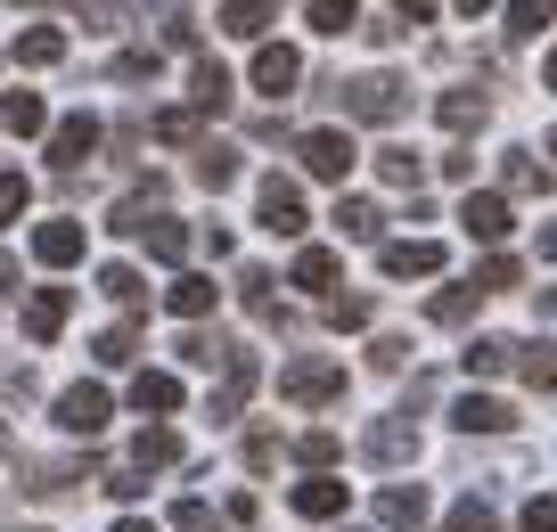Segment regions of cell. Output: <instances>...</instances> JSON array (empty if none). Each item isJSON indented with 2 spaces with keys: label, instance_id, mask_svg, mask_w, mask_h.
Instances as JSON below:
<instances>
[{
  "label": "cell",
  "instance_id": "obj_31",
  "mask_svg": "<svg viewBox=\"0 0 557 532\" xmlns=\"http://www.w3.org/2000/svg\"><path fill=\"white\" fill-rule=\"evenodd\" d=\"M99 295H107V304H123V311H139V304H148V287H139V271H132V262H107V271H99Z\"/></svg>",
  "mask_w": 557,
  "mask_h": 532
},
{
  "label": "cell",
  "instance_id": "obj_49",
  "mask_svg": "<svg viewBox=\"0 0 557 532\" xmlns=\"http://www.w3.org/2000/svg\"><path fill=\"white\" fill-rule=\"evenodd\" d=\"M173 532H213V508H206V499H181V508H173Z\"/></svg>",
  "mask_w": 557,
  "mask_h": 532
},
{
  "label": "cell",
  "instance_id": "obj_26",
  "mask_svg": "<svg viewBox=\"0 0 557 532\" xmlns=\"http://www.w3.org/2000/svg\"><path fill=\"white\" fill-rule=\"evenodd\" d=\"M238 148H222V139H197V181H206V189H230V181H238Z\"/></svg>",
  "mask_w": 557,
  "mask_h": 532
},
{
  "label": "cell",
  "instance_id": "obj_6",
  "mask_svg": "<svg viewBox=\"0 0 557 532\" xmlns=\"http://www.w3.org/2000/svg\"><path fill=\"white\" fill-rule=\"evenodd\" d=\"M107 410H115V401H107V385H66V394H58V426H66L74 443H90V434L107 426Z\"/></svg>",
  "mask_w": 557,
  "mask_h": 532
},
{
  "label": "cell",
  "instance_id": "obj_56",
  "mask_svg": "<svg viewBox=\"0 0 557 532\" xmlns=\"http://www.w3.org/2000/svg\"><path fill=\"white\" fill-rule=\"evenodd\" d=\"M451 9H459V17H484V9H492V0H451Z\"/></svg>",
  "mask_w": 557,
  "mask_h": 532
},
{
  "label": "cell",
  "instance_id": "obj_19",
  "mask_svg": "<svg viewBox=\"0 0 557 532\" xmlns=\"http://www.w3.org/2000/svg\"><path fill=\"white\" fill-rule=\"evenodd\" d=\"M336 238H352V246H377V230H385V213L369 206V197H336Z\"/></svg>",
  "mask_w": 557,
  "mask_h": 532
},
{
  "label": "cell",
  "instance_id": "obj_7",
  "mask_svg": "<svg viewBox=\"0 0 557 532\" xmlns=\"http://www.w3.org/2000/svg\"><path fill=\"white\" fill-rule=\"evenodd\" d=\"M377 271L385 279H435L443 271V246L435 238H385L377 246Z\"/></svg>",
  "mask_w": 557,
  "mask_h": 532
},
{
  "label": "cell",
  "instance_id": "obj_22",
  "mask_svg": "<svg viewBox=\"0 0 557 532\" xmlns=\"http://www.w3.org/2000/svg\"><path fill=\"white\" fill-rule=\"evenodd\" d=\"M0 132H17V139L50 132V107H41L34 90H9V99H0Z\"/></svg>",
  "mask_w": 557,
  "mask_h": 532
},
{
  "label": "cell",
  "instance_id": "obj_54",
  "mask_svg": "<svg viewBox=\"0 0 557 532\" xmlns=\"http://www.w3.org/2000/svg\"><path fill=\"white\" fill-rule=\"evenodd\" d=\"M0 295H17V262L9 255H0Z\"/></svg>",
  "mask_w": 557,
  "mask_h": 532
},
{
  "label": "cell",
  "instance_id": "obj_5",
  "mask_svg": "<svg viewBox=\"0 0 557 532\" xmlns=\"http://www.w3.org/2000/svg\"><path fill=\"white\" fill-rule=\"evenodd\" d=\"M255 378H262V361H255V352H230V361H222V385H213V401H206V418H213V426H230V418L246 410Z\"/></svg>",
  "mask_w": 557,
  "mask_h": 532
},
{
  "label": "cell",
  "instance_id": "obj_8",
  "mask_svg": "<svg viewBox=\"0 0 557 532\" xmlns=\"http://www.w3.org/2000/svg\"><path fill=\"white\" fill-rule=\"evenodd\" d=\"M459 230H468L475 246H500L508 230H517V222H508V197H492V189H468V206H459Z\"/></svg>",
  "mask_w": 557,
  "mask_h": 532
},
{
  "label": "cell",
  "instance_id": "obj_38",
  "mask_svg": "<svg viewBox=\"0 0 557 532\" xmlns=\"http://www.w3.org/2000/svg\"><path fill=\"white\" fill-rule=\"evenodd\" d=\"M336 450H345V443H336V426H312V434L296 443V459L312 467V475H329V459H336Z\"/></svg>",
  "mask_w": 557,
  "mask_h": 532
},
{
  "label": "cell",
  "instance_id": "obj_28",
  "mask_svg": "<svg viewBox=\"0 0 557 532\" xmlns=\"http://www.w3.org/2000/svg\"><path fill=\"white\" fill-rule=\"evenodd\" d=\"M377 181L385 189H418V181H426V156L418 148H377Z\"/></svg>",
  "mask_w": 557,
  "mask_h": 532
},
{
  "label": "cell",
  "instance_id": "obj_10",
  "mask_svg": "<svg viewBox=\"0 0 557 532\" xmlns=\"http://www.w3.org/2000/svg\"><path fill=\"white\" fill-rule=\"evenodd\" d=\"M83 246H90V230H83V222H66V213L34 230V255L50 262V271H74V262H83Z\"/></svg>",
  "mask_w": 557,
  "mask_h": 532
},
{
  "label": "cell",
  "instance_id": "obj_48",
  "mask_svg": "<svg viewBox=\"0 0 557 532\" xmlns=\"http://www.w3.org/2000/svg\"><path fill=\"white\" fill-rule=\"evenodd\" d=\"M524 532H557V492H541V499H524Z\"/></svg>",
  "mask_w": 557,
  "mask_h": 532
},
{
  "label": "cell",
  "instance_id": "obj_39",
  "mask_svg": "<svg viewBox=\"0 0 557 532\" xmlns=\"http://www.w3.org/2000/svg\"><path fill=\"white\" fill-rule=\"evenodd\" d=\"M99 361H107V369L139 361V327H132V320H123V327H107V336H99Z\"/></svg>",
  "mask_w": 557,
  "mask_h": 532
},
{
  "label": "cell",
  "instance_id": "obj_18",
  "mask_svg": "<svg viewBox=\"0 0 557 532\" xmlns=\"http://www.w3.org/2000/svg\"><path fill=\"white\" fill-rule=\"evenodd\" d=\"M278 17V0H222V34L230 41H262Z\"/></svg>",
  "mask_w": 557,
  "mask_h": 532
},
{
  "label": "cell",
  "instance_id": "obj_15",
  "mask_svg": "<svg viewBox=\"0 0 557 532\" xmlns=\"http://www.w3.org/2000/svg\"><path fill=\"white\" fill-rule=\"evenodd\" d=\"M66 311H74V287H34V295H25V336L50 344L58 327H66Z\"/></svg>",
  "mask_w": 557,
  "mask_h": 532
},
{
  "label": "cell",
  "instance_id": "obj_51",
  "mask_svg": "<svg viewBox=\"0 0 557 532\" xmlns=\"http://www.w3.org/2000/svg\"><path fill=\"white\" fill-rule=\"evenodd\" d=\"M278 459V434H246V467H255V475H262V467H271Z\"/></svg>",
  "mask_w": 557,
  "mask_h": 532
},
{
  "label": "cell",
  "instance_id": "obj_50",
  "mask_svg": "<svg viewBox=\"0 0 557 532\" xmlns=\"http://www.w3.org/2000/svg\"><path fill=\"white\" fill-rule=\"evenodd\" d=\"M394 9V25H435V0H385Z\"/></svg>",
  "mask_w": 557,
  "mask_h": 532
},
{
  "label": "cell",
  "instance_id": "obj_27",
  "mask_svg": "<svg viewBox=\"0 0 557 532\" xmlns=\"http://www.w3.org/2000/svg\"><path fill=\"white\" fill-rule=\"evenodd\" d=\"M435 115H443V132H475V123L492 115V99H484V90H443Z\"/></svg>",
  "mask_w": 557,
  "mask_h": 532
},
{
  "label": "cell",
  "instance_id": "obj_42",
  "mask_svg": "<svg viewBox=\"0 0 557 532\" xmlns=\"http://www.w3.org/2000/svg\"><path fill=\"white\" fill-rule=\"evenodd\" d=\"M238 344H222V336H181V361L189 369H213V361H230Z\"/></svg>",
  "mask_w": 557,
  "mask_h": 532
},
{
  "label": "cell",
  "instance_id": "obj_30",
  "mask_svg": "<svg viewBox=\"0 0 557 532\" xmlns=\"http://www.w3.org/2000/svg\"><path fill=\"white\" fill-rule=\"evenodd\" d=\"M58 58H66V34H58V25H25L17 34V66H58Z\"/></svg>",
  "mask_w": 557,
  "mask_h": 532
},
{
  "label": "cell",
  "instance_id": "obj_1",
  "mask_svg": "<svg viewBox=\"0 0 557 532\" xmlns=\"http://www.w3.org/2000/svg\"><path fill=\"white\" fill-rule=\"evenodd\" d=\"M278 394L304 401V410H329V401H345V361H320V352H304V361L278 369Z\"/></svg>",
  "mask_w": 557,
  "mask_h": 532
},
{
  "label": "cell",
  "instance_id": "obj_21",
  "mask_svg": "<svg viewBox=\"0 0 557 532\" xmlns=\"http://www.w3.org/2000/svg\"><path fill=\"white\" fill-rule=\"evenodd\" d=\"M189 99H197V115H222V107H230V66H222V58H197Z\"/></svg>",
  "mask_w": 557,
  "mask_h": 532
},
{
  "label": "cell",
  "instance_id": "obj_4",
  "mask_svg": "<svg viewBox=\"0 0 557 532\" xmlns=\"http://www.w3.org/2000/svg\"><path fill=\"white\" fill-rule=\"evenodd\" d=\"M336 90H345V115H361V123H394L410 107L401 99L410 83H394V74H361V83H336Z\"/></svg>",
  "mask_w": 557,
  "mask_h": 532
},
{
  "label": "cell",
  "instance_id": "obj_58",
  "mask_svg": "<svg viewBox=\"0 0 557 532\" xmlns=\"http://www.w3.org/2000/svg\"><path fill=\"white\" fill-rule=\"evenodd\" d=\"M541 83H549V90H557V50H549V58H541Z\"/></svg>",
  "mask_w": 557,
  "mask_h": 532
},
{
  "label": "cell",
  "instance_id": "obj_20",
  "mask_svg": "<svg viewBox=\"0 0 557 532\" xmlns=\"http://www.w3.org/2000/svg\"><path fill=\"white\" fill-rule=\"evenodd\" d=\"M164 304H173V320H206V311L222 304V287H213V279H197V271H181L173 287H164Z\"/></svg>",
  "mask_w": 557,
  "mask_h": 532
},
{
  "label": "cell",
  "instance_id": "obj_57",
  "mask_svg": "<svg viewBox=\"0 0 557 532\" xmlns=\"http://www.w3.org/2000/svg\"><path fill=\"white\" fill-rule=\"evenodd\" d=\"M115 532H157V524H148V516H123V524Z\"/></svg>",
  "mask_w": 557,
  "mask_h": 532
},
{
  "label": "cell",
  "instance_id": "obj_17",
  "mask_svg": "<svg viewBox=\"0 0 557 532\" xmlns=\"http://www.w3.org/2000/svg\"><path fill=\"white\" fill-rule=\"evenodd\" d=\"M132 410H139V418H173V410H181V378L139 369V378H132Z\"/></svg>",
  "mask_w": 557,
  "mask_h": 532
},
{
  "label": "cell",
  "instance_id": "obj_43",
  "mask_svg": "<svg viewBox=\"0 0 557 532\" xmlns=\"http://www.w3.org/2000/svg\"><path fill=\"white\" fill-rule=\"evenodd\" d=\"M369 369L401 378V369H410V336H377V344H369Z\"/></svg>",
  "mask_w": 557,
  "mask_h": 532
},
{
  "label": "cell",
  "instance_id": "obj_29",
  "mask_svg": "<svg viewBox=\"0 0 557 532\" xmlns=\"http://www.w3.org/2000/svg\"><path fill=\"white\" fill-rule=\"evenodd\" d=\"M517 378L533 394H557V344H517Z\"/></svg>",
  "mask_w": 557,
  "mask_h": 532
},
{
  "label": "cell",
  "instance_id": "obj_36",
  "mask_svg": "<svg viewBox=\"0 0 557 532\" xmlns=\"http://www.w3.org/2000/svg\"><path fill=\"white\" fill-rule=\"evenodd\" d=\"M541 25H557V0H508V34L533 41Z\"/></svg>",
  "mask_w": 557,
  "mask_h": 532
},
{
  "label": "cell",
  "instance_id": "obj_59",
  "mask_svg": "<svg viewBox=\"0 0 557 532\" xmlns=\"http://www.w3.org/2000/svg\"><path fill=\"white\" fill-rule=\"evenodd\" d=\"M0 459H9V434H0Z\"/></svg>",
  "mask_w": 557,
  "mask_h": 532
},
{
  "label": "cell",
  "instance_id": "obj_53",
  "mask_svg": "<svg viewBox=\"0 0 557 532\" xmlns=\"http://www.w3.org/2000/svg\"><path fill=\"white\" fill-rule=\"evenodd\" d=\"M107 492H115V499H139L148 483H139V467H115V475H107Z\"/></svg>",
  "mask_w": 557,
  "mask_h": 532
},
{
  "label": "cell",
  "instance_id": "obj_55",
  "mask_svg": "<svg viewBox=\"0 0 557 532\" xmlns=\"http://www.w3.org/2000/svg\"><path fill=\"white\" fill-rule=\"evenodd\" d=\"M541 262H557V222H549V230H541Z\"/></svg>",
  "mask_w": 557,
  "mask_h": 532
},
{
  "label": "cell",
  "instance_id": "obj_13",
  "mask_svg": "<svg viewBox=\"0 0 557 532\" xmlns=\"http://www.w3.org/2000/svg\"><path fill=\"white\" fill-rule=\"evenodd\" d=\"M451 426L459 434H508V426H517V410H508L500 394H459L451 401Z\"/></svg>",
  "mask_w": 557,
  "mask_h": 532
},
{
  "label": "cell",
  "instance_id": "obj_45",
  "mask_svg": "<svg viewBox=\"0 0 557 532\" xmlns=\"http://www.w3.org/2000/svg\"><path fill=\"white\" fill-rule=\"evenodd\" d=\"M329 327H369V295H329Z\"/></svg>",
  "mask_w": 557,
  "mask_h": 532
},
{
  "label": "cell",
  "instance_id": "obj_14",
  "mask_svg": "<svg viewBox=\"0 0 557 532\" xmlns=\"http://www.w3.org/2000/svg\"><path fill=\"white\" fill-rule=\"evenodd\" d=\"M377 516H385L394 532H418L426 516H435V499H426V483H385V492H377Z\"/></svg>",
  "mask_w": 557,
  "mask_h": 532
},
{
  "label": "cell",
  "instance_id": "obj_40",
  "mask_svg": "<svg viewBox=\"0 0 557 532\" xmlns=\"http://www.w3.org/2000/svg\"><path fill=\"white\" fill-rule=\"evenodd\" d=\"M25 206H34V181H25V172H0V230L17 222Z\"/></svg>",
  "mask_w": 557,
  "mask_h": 532
},
{
  "label": "cell",
  "instance_id": "obj_35",
  "mask_svg": "<svg viewBox=\"0 0 557 532\" xmlns=\"http://www.w3.org/2000/svg\"><path fill=\"white\" fill-rule=\"evenodd\" d=\"M304 17H312V34H352L361 0H304Z\"/></svg>",
  "mask_w": 557,
  "mask_h": 532
},
{
  "label": "cell",
  "instance_id": "obj_44",
  "mask_svg": "<svg viewBox=\"0 0 557 532\" xmlns=\"http://www.w3.org/2000/svg\"><path fill=\"white\" fill-rule=\"evenodd\" d=\"M157 139L189 148V139H197V107H164V115H157Z\"/></svg>",
  "mask_w": 557,
  "mask_h": 532
},
{
  "label": "cell",
  "instance_id": "obj_9",
  "mask_svg": "<svg viewBox=\"0 0 557 532\" xmlns=\"http://www.w3.org/2000/svg\"><path fill=\"white\" fill-rule=\"evenodd\" d=\"M296 83H304V58L287 50V41H262V50H255V90H262V99H287Z\"/></svg>",
  "mask_w": 557,
  "mask_h": 532
},
{
  "label": "cell",
  "instance_id": "obj_46",
  "mask_svg": "<svg viewBox=\"0 0 557 532\" xmlns=\"http://www.w3.org/2000/svg\"><path fill=\"white\" fill-rule=\"evenodd\" d=\"M508 189H517V197H533V189H549V172H541L533 156H508Z\"/></svg>",
  "mask_w": 557,
  "mask_h": 532
},
{
  "label": "cell",
  "instance_id": "obj_32",
  "mask_svg": "<svg viewBox=\"0 0 557 532\" xmlns=\"http://www.w3.org/2000/svg\"><path fill=\"white\" fill-rule=\"evenodd\" d=\"M296 287L304 295H329L336 287V255H329V246H304V255H296Z\"/></svg>",
  "mask_w": 557,
  "mask_h": 532
},
{
  "label": "cell",
  "instance_id": "obj_3",
  "mask_svg": "<svg viewBox=\"0 0 557 532\" xmlns=\"http://www.w3.org/2000/svg\"><path fill=\"white\" fill-rule=\"evenodd\" d=\"M352 156H361V148H352V132H329V123L296 139V164L312 172V181H345V172H352Z\"/></svg>",
  "mask_w": 557,
  "mask_h": 532
},
{
  "label": "cell",
  "instance_id": "obj_11",
  "mask_svg": "<svg viewBox=\"0 0 557 532\" xmlns=\"http://www.w3.org/2000/svg\"><path fill=\"white\" fill-rule=\"evenodd\" d=\"M90 148H99V123H90V115L50 123V164H58V172H83V164H90Z\"/></svg>",
  "mask_w": 557,
  "mask_h": 532
},
{
  "label": "cell",
  "instance_id": "obj_2",
  "mask_svg": "<svg viewBox=\"0 0 557 532\" xmlns=\"http://www.w3.org/2000/svg\"><path fill=\"white\" fill-rule=\"evenodd\" d=\"M255 213H262L271 238H304V222H312V213H304V189H296V181H278V172L255 181Z\"/></svg>",
  "mask_w": 557,
  "mask_h": 532
},
{
  "label": "cell",
  "instance_id": "obj_12",
  "mask_svg": "<svg viewBox=\"0 0 557 532\" xmlns=\"http://www.w3.org/2000/svg\"><path fill=\"white\" fill-rule=\"evenodd\" d=\"M369 459L377 467H401V459H418V426H410V410H394V418H377V426H369Z\"/></svg>",
  "mask_w": 557,
  "mask_h": 532
},
{
  "label": "cell",
  "instance_id": "obj_41",
  "mask_svg": "<svg viewBox=\"0 0 557 532\" xmlns=\"http://www.w3.org/2000/svg\"><path fill=\"white\" fill-rule=\"evenodd\" d=\"M443 532H500V516H492L484 499H459V508L443 516Z\"/></svg>",
  "mask_w": 557,
  "mask_h": 532
},
{
  "label": "cell",
  "instance_id": "obj_24",
  "mask_svg": "<svg viewBox=\"0 0 557 532\" xmlns=\"http://www.w3.org/2000/svg\"><path fill=\"white\" fill-rule=\"evenodd\" d=\"M508 361H517V344H508V336H468V352H459L468 378H500Z\"/></svg>",
  "mask_w": 557,
  "mask_h": 532
},
{
  "label": "cell",
  "instance_id": "obj_60",
  "mask_svg": "<svg viewBox=\"0 0 557 532\" xmlns=\"http://www.w3.org/2000/svg\"><path fill=\"white\" fill-rule=\"evenodd\" d=\"M549 156H557V132H549Z\"/></svg>",
  "mask_w": 557,
  "mask_h": 532
},
{
  "label": "cell",
  "instance_id": "obj_23",
  "mask_svg": "<svg viewBox=\"0 0 557 532\" xmlns=\"http://www.w3.org/2000/svg\"><path fill=\"white\" fill-rule=\"evenodd\" d=\"M139 246H148L157 262H181V255H189V230H181L173 213H148V222H139Z\"/></svg>",
  "mask_w": 557,
  "mask_h": 532
},
{
  "label": "cell",
  "instance_id": "obj_34",
  "mask_svg": "<svg viewBox=\"0 0 557 532\" xmlns=\"http://www.w3.org/2000/svg\"><path fill=\"white\" fill-rule=\"evenodd\" d=\"M475 304H484L475 287H443L435 304H426V320H435V327H468V320H475Z\"/></svg>",
  "mask_w": 557,
  "mask_h": 532
},
{
  "label": "cell",
  "instance_id": "obj_25",
  "mask_svg": "<svg viewBox=\"0 0 557 532\" xmlns=\"http://www.w3.org/2000/svg\"><path fill=\"white\" fill-rule=\"evenodd\" d=\"M181 459V434L173 426H139L132 434V467H139V475H148V467H173Z\"/></svg>",
  "mask_w": 557,
  "mask_h": 532
},
{
  "label": "cell",
  "instance_id": "obj_52",
  "mask_svg": "<svg viewBox=\"0 0 557 532\" xmlns=\"http://www.w3.org/2000/svg\"><path fill=\"white\" fill-rule=\"evenodd\" d=\"M0 401H34V378H25V369H0Z\"/></svg>",
  "mask_w": 557,
  "mask_h": 532
},
{
  "label": "cell",
  "instance_id": "obj_33",
  "mask_svg": "<svg viewBox=\"0 0 557 532\" xmlns=\"http://www.w3.org/2000/svg\"><path fill=\"white\" fill-rule=\"evenodd\" d=\"M517 279H524V262H517V255H484V262H475V279H468V287H475V295H508Z\"/></svg>",
  "mask_w": 557,
  "mask_h": 532
},
{
  "label": "cell",
  "instance_id": "obj_47",
  "mask_svg": "<svg viewBox=\"0 0 557 532\" xmlns=\"http://www.w3.org/2000/svg\"><path fill=\"white\" fill-rule=\"evenodd\" d=\"M115 74H123V83H157V50H123Z\"/></svg>",
  "mask_w": 557,
  "mask_h": 532
},
{
  "label": "cell",
  "instance_id": "obj_16",
  "mask_svg": "<svg viewBox=\"0 0 557 532\" xmlns=\"http://www.w3.org/2000/svg\"><path fill=\"white\" fill-rule=\"evenodd\" d=\"M352 508V492L336 475H304L296 483V516H312V524H329V516H345Z\"/></svg>",
  "mask_w": 557,
  "mask_h": 532
},
{
  "label": "cell",
  "instance_id": "obj_37",
  "mask_svg": "<svg viewBox=\"0 0 557 532\" xmlns=\"http://www.w3.org/2000/svg\"><path fill=\"white\" fill-rule=\"evenodd\" d=\"M238 295H246V311H255V320H278V304H271V271H262V262H246V271H238Z\"/></svg>",
  "mask_w": 557,
  "mask_h": 532
}]
</instances>
